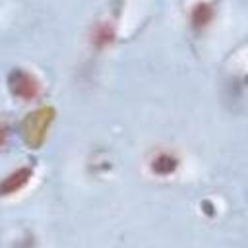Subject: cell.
<instances>
[{
	"instance_id": "cell-5",
	"label": "cell",
	"mask_w": 248,
	"mask_h": 248,
	"mask_svg": "<svg viewBox=\"0 0 248 248\" xmlns=\"http://www.w3.org/2000/svg\"><path fill=\"white\" fill-rule=\"evenodd\" d=\"M211 16H213V12H211V8L207 4H198L194 8V12H192V21H194L196 27H203L211 19Z\"/></svg>"
},
{
	"instance_id": "cell-3",
	"label": "cell",
	"mask_w": 248,
	"mask_h": 248,
	"mask_svg": "<svg viewBox=\"0 0 248 248\" xmlns=\"http://www.w3.org/2000/svg\"><path fill=\"white\" fill-rule=\"evenodd\" d=\"M33 176V170L29 169V167H25V169H19V170H16V172H12L2 184H0V196H8V194H14V192H17V190H21L27 182H29V178Z\"/></svg>"
},
{
	"instance_id": "cell-6",
	"label": "cell",
	"mask_w": 248,
	"mask_h": 248,
	"mask_svg": "<svg viewBox=\"0 0 248 248\" xmlns=\"http://www.w3.org/2000/svg\"><path fill=\"white\" fill-rule=\"evenodd\" d=\"M110 41H112V33H110V29L101 27V29L95 31V43H97L99 46H105V45H108Z\"/></svg>"
},
{
	"instance_id": "cell-1",
	"label": "cell",
	"mask_w": 248,
	"mask_h": 248,
	"mask_svg": "<svg viewBox=\"0 0 248 248\" xmlns=\"http://www.w3.org/2000/svg\"><path fill=\"white\" fill-rule=\"evenodd\" d=\"M54 118V112L52 108H41V110H35L33 114H29L23 122V138L29 145L37 147L43 143L46 132H48V126Z\"/></svg>"
},
{
	"instance_id": "cell-7",
	"label": "cell",
	"mask_w": 248,
	"mask_h": 248,
	"mask_svg": "<svg viewBox=\"0 0 248 248\" xmlns=\"http://www.w3.org/2000/svg\"><path fill=\"white\" fill-rule=\"evenodd\" d=\"M8 140V126L4 122H0V145H4Z\"/></svg>"
},
{
	"instance_id": "cell-4",
	"label": "cell",
	"mask_w": 248,
	"mask_h": 248,
	"mask_svg": "<svg viewBox=\"0 0 248 248\" xmlns=\"http://www.w3.org/2000/svg\"><path fill=\"white\" fill-rule=\"evenodd\" d=\"M176 165H178V161H176L172 155H169V153H161V155H157V157H155V161L151 163L153 170H155V172H159V174L174 172Z\"/></svg>"
},
{
	"instance_id": "cell-2",
	"label": "cell",
	"mask_w": 248,
	"mask_h": 248,
	"mask_svg": "<svg viewBox=\"0 0 248 248\" xmlns=\"http://www.w3.org/2000/svg\"><path fill=\"white\" fill-rule=\"evenodd\" d=\"M10 89H12L14 95H17L21 99H33L39 93V81L29 72L16 70L10 76Z\"/></svg>"
}]
</instances>
